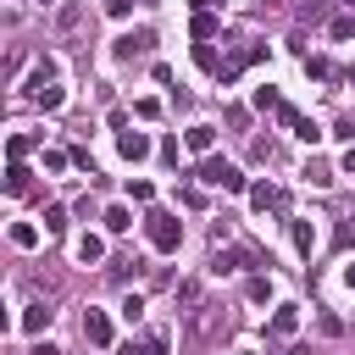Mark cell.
<instances>
[{
	"mask_svg": "<svg viewBox=\"0 0 355 355\" xmlns=\"http://www.w3.org/2000/svg\"><path fill=\"white\" fill-rule=\"evenodd\" d=\"M144 239H150V244H155L161 255H172V250L183 244V222H178L172 211H161V205H155V211L144 216Z\"/></svg>",
	"mask_w": 355,
	"mask_h": 355,
	"instance_id": "6da1fadb",
	"label": "cell"
},
{
	"mask_svg": "<svg viewBox=\"0 0 355 355\" xmlns=\"http://www.w3.org/2000/svg\"><path fill=\"white\" fill-rule=\"evenodd\" d=\"M183 322H189V338L194 344H205L216 327H227V316H222V305H211V300H200V305H189L183 311Z\"/></svg>",
	"mask_w": 355,
	"mask_h": 355,
	"instance_id": "7a4b0ae2",
	"label": "cell"
},
{
	"mask_svg": "<svg viewBox=\"0 0 355 355\" xmlns=\"http://www.w3.org/2000/svg\"><path fill=\"white\" fill-rule=\"evenodd\" d=\"M194 178H200V183H216V189H227V194H244V172L227 166V161H216V155H205V161L194 166Z\"/></svg>",
	"mask_w": 355,
	"mask_h": 355,
	"instance_id": "3957f363",
	"label": "cell"
},
{
	"mask_svg": "<svg viewBox=\"0 0 355 355\" xmlns=\"http://www.w3.org/2000/svg\"><path fill=\"white\" fill-rule=\"evenodd\" d=\"M150 44H155V33H150V28H133V33H122V39L111 44V55H116V61H133V55H144Z\"/></svg>",
	"mask_w": 355,
	"mask_h": 355,
	"instance_id": "277c9868",
	"label": "cell"
},
{
	"mask_svg": "<svg viewBox=\"0 0 355 355\" xmlns=\"http://www.w3.org/2000/svg\"><path fill=\"white\" fill-rule=\"evenodd\" d=\"M83 338H89L94 349H105V344H111V316H105V311H89V316H83Z\"/></svg>",
	"mask_w": 355,
	"mask_h": 355,
	"instance_id": "5b68a950",
	"label": "cell"
},
{
	"mask_svg": "<svg viewBox=\"0 0 355 355\" xmlns=\"http://www.w3.org/2000/svg\"><path fill=\"white\" fill-rule=\"evenodd\" d=\"M0 189H6V194H17V200H22V194H28V189H33V172H28V166H22V161H11V166H6V183H0Z\"/></svg>",
	"mask_w": 355,
	"mask_h": 355,
	"instance_id": "8992f818",
	"label": "cell"
},
{
	"mask_svg": "<svg viewBox=\"0 0 355 355\" xmlns=\"http://www.w3.org/2000/svg\"><path fill=\"white\" fill-rule=\"evenodd\" d=\"M183 144H189L194 155H211V144H216V128H205V122H194V128L183 133Z\"/></svg>",
	"mask_w": 355,
	"mask_h": 355,
	"instance_id": "52a82bcc",
	"label": "cell"
},
{
	"mask_svg": "<svg viewBox=\"0 0 355 355\" xmlns=\"http://www.w3.org/2000/svg\"><path fill=\"white\" fill-rule=\"evenodd\" d=\"M116 150H122L128 161H144V155H150V133H116Z\"/></svg>",
	"mask_w": 355,
	"mask_h": 355,
	"instance_id": "ba28073f",
	"label": "cell"
},
{
	"mask_svg": "<svg viewBox=\"0 0 355 355\" xmlns=\"http://www.w3.org/2000/svg\"><path fill=\"white\" fill-rule=\"evenodd\" d=\"M189 33H194V39H216V33H222V22H216V11H194V22H189Z\"/></svg>",
	"mask_w": 355,
	"mask_h": 355,
	"instance_id": "9c48e42d",
	"label": "cell"
},
{
	"mask_svg": "<svg viewBox=\"0 0 355 355\" xmlns=\"http://www.w3.org/2000/svg\"><path fill=\"white\" fill-rule=\"evenodd\" d=\"M28 100H33V105H44V111H55V105H61V100H67V89H61V83H55V78H50V83H44V89H33V94H28Z\"/></svg>",
	"mask_w": 355,
	"mask_h": 355,
	"instance_id": "30bf717a",
	"label": "cell"
},
{
	"mask_svg": "<svg viewBox=\"0 0 355 355\" xmlns=\"http://www.w3.org/2000/svg\"><path fill=\"white\" fill-rule=\"evenodd\" d=\"M250 205H255V211H277V205H283V194H277L272 183H255V189H250Z\"/></svg>",
	"mask_w": 355,
	"mask_h": 355,
	"instance_id": "8fae6325",
	"label": "cell"
},
{
	"mask_svg": "<svg viewBox=\"0 0 355 355\" xmlns=\"http://www.w3.org/2000/svg\"><path fill=\"white\" fill-rule=\"evenodd\" d=\"M50 316H55V311H50V305H39V300H33V305H28V311H22V327H28V333H44V327H50Z\"/></svg>",
	"mask_w": 355,
	"mask_h": 355,
	"instance_id": "7c38bea8",
	"label": "cell"
},
{
	"mask_svg": "<svg viewBox=\"0 0 355 355\" xmlns=\"http://www.w3.org/2000/svg\"><path fill=\"white\" fill-rule=\"evenodd\" d=\"M294 327H300V311H294V305H277V311H272V333H277V338H288Z\"/></svg>",
	"mask_w": 355,
	"mask_h": 355,
	"instance_id": "4fadbf2b",
	"label": "cell"
},
{
	"mask_svg": "<svg viewBox=\"0 0 355 355\" xmlns=\"http://www.w3.org/2000/svg\"><path fill=\"white\" fill-rule=\"evenodd\" d=\"M100 222H105V233H128V227H133V211H128V205H111Z\"/></svg>",
	"mask_w": 355,
	"mask_h": 355,
	"instance_id": "5bb4252c",
	"label": "cell"
},
{
	"mask_svg": "<svg viewBox=\"0 0 355 355\" xmlns=\"http://www.w3.org/2000/svg\"><path fill=\"white\" fill-rule=\"evenodd\" d=\"M78 261H83V266H89V261H105V239L83 233V239H78Z\"/></svg>",
	"mask_w": 355,
	"mask_h": 355,
	"instance_id": "9a60e30c",
	"label": "cell"
},
{
	"mask_svg": "<svg viewBox=\"0 0 355 355\" xmlns=\"http://www.w3.org/2000/svg\"><path fill=\"white\" fill-rule=\"evenodd\" d=\"M11 244H17V250H33V244H39V227H33V222H17V227H11Z\"/></svg>",
	"mask_w": 355,
	"mask_h": 355,
	"instance_id": "2e32d148",
	"label": "cell"
},
{
	"mask_svg": "<svg viewBox=\"0 0 355 355\" xmlns=\"http://www.w3.org/2000/svg\"><path fill=\"white\" fill-rule=\"evenodd\" d=\"M111 277H116V283L139 277V255H116V261H111Z\"/></svg>",
	"mask_w": 355,
	"mask_h": 355,
	"instance_id": "e0dca14e",
	"label": "cell"
},
{
	"mask_svg": "<svg viewBox=\"0 0 355 355\" xmlns=\"http://www.w3.org/2000/svg\"><path fill=\"white\" fill-rule=\"evenodd\" d=\"M305 72H311V78H322V83H327V78H338L327 55H305Z\"/></svg>",
	"mask_w": 355,
	"mask_h": 355,
	"instance_id": "ac0fdd59",
	"label": "cell"
},
{
	"mask_svg": "<svg viewBox=\"0 0 355 355\" xmlns=\"http://www.w3.org/2000/svg\"><path fill=\"white\" fill-rule=\"evenodd\" d=\"M294 250H300V255H311V250H316V233H311V222H294Z\"/></svg>",
	"mask_w": 355,
	"mask_h": 355,
	"instance_id": "d6986e66",
	"label": "cell"
},
{
	"mask_svg": "<svg viewBox=\"0 0 355 355\" xmlns=\"http://www.w3.org/2000/svg\"><path fill=\"white\" fill-rule=\"evenodd\" d=\"M194 61H200L205 72H216V50H211V39H194Z\"/></svg>",
	"mask_w": 355,
	"mask_h": 355,
	"instance_id": "ffe728a7",
	"label": "cell"
},
{
	"mask_svg": "<svg viewBox=\"0 0 355 355\" xmlns=\"http://www.w3.org/2000/svg\"><path fill=\"white\" fill-rule=\"evenodd\" d=\"M200 300H205V288H200V283H178V305H183V311H189V305H200Z\"/></svg>",
	"mask_w": 355,
	"mask_h": 355,
	"instance_id": "44dd1931",
	"label": "cell"
},
{
	"mask_svg": "<svg viewBox=\"0 0 355 355\" xmlns=\"http://www.w3.org/2000/svg\"><path fill=\"white\" fill-rule=\"evenodd\" d=\"M333 11V0H305L300 6V22H316V17H327Z\"/></svg>",
	"mask_w": 355,
	"mask_h": 355,
	"instance_id": "7402d4cb",
	"label": "cell"
},
{
	"mask_svg": "<svg viewBox=\"0 0 355 355\" xmlns=\"http://www.w3.org/2000/svg\"><path fill=\"white\" fill-rule=\"evenodd\" d=\"M28 150H33V139H28V133H11V144H6V155H11V161H22Z\"/></svg>",
	"mask_w": 355,
	"mask_h": 355,
	"instance_id": "603a6c76",
	"label": "cell"
},
{
	"mask_svg": "<svg viewBox=\"0 0 355 355\" xmlns=\"http://www.w3.org/2000/svg\"><path fill=\"white\" fill-rule=\"evenodd\" d=\"M61 227H67V205H50L44 211V233H61Z\"/></svg>",
	"mask_w": 355,
	"mask_h": 355,
	"instance_id": "cb8c5ba5",
	"label": "cell"
},
{
	"mask_svg": "<svg viewBox=\"0 0 355 355\" xmlns=\"http://www.w3.org/2000/svg\"><path fill=\"white\" fill-rule=\"evenodd\" d=\"M244 294H250V300H272V277H250Z\"/></svg>",
	"mask_w": 355,
	"mask_h": 355,
	"instance_id": "d4e9b609",
	"label": "cell"
},
{
	"mask_svg": "<svg viewBox=\"0 0 355 355\" xmlns=\"http://www.w3.org/2000/svg\"><path fill=\"white\" fill-rule=\"evenodd\" d=\"M349 244H355V216L338 222V233H333V250H349Z\"/></svg>",
	"mask_w": 355,
	"mask_h": 355,
	"instance_id": "484cf974",
	"label": "cell"
},
{
	"mask_svg": "<svg viewBox=\"0 0 355 355\" xmlns=\"http://www.w3.org/2000/svg\"><path fill=\"white\" fill-rule=\"evenodd\" d=\"M294 133H300V139H305V144H316V139H322V128H316V122H311V116H300V122H294Z\"/></svg>",
	"mask_w": 355,
	"mask_h": 355,
	"instance_id": "4316f807",
	"label": "cell"
},
{
	"mask_svg": "<svg viewBox=\"0 0 355 355\" xmlns=\"http://www.w3.org/2000/svg\"><path fill=\"white\" fill-rule=\"evenodd\" d=\"M349 33H355V17L338 11V17H333V39H349Z\"/></svg>",
	"mask_w": 355,
	"mask_h": 355,
	"instance_id": "83f0119b",
	"label": "cell"
},
{
	"mask_svg": "<svg viewBox=\"0 0 355 355\" xmlns=\"http://www.w3.org/2000/svg\"><path fill=\"white\" fill-rule=\"evenodd\" d=\"M255 111H277V89H255Z\"/></svg>",
	"mask_w": 355,
	"mask_h": 355,
	"instance_id": "f1b7e54d",
	"label": "cell"
},
{
	"mask_svg": "<svg viewBox=\"0 0 355 355\" xmlns=\"http://www.w3.org/2000/svg\"><path fill=\"white\" fill-rule=\"evenodd\" d=\"M128 194H133V200H139V205H150V194H155V189H150V183H144V178H133V183H128Z\"/></svg>",
	"mask_w": 355,
	"mask_h": 355,
	"instance_id": "f546056e",
	"label": "cell"
},
{
	"mask_svg": "<svg viewBox=\"0 0 355 355\" xmlns=\"http://www.w3.org/2000/svg\"><path fill=\"white\" fill-rule=\"evenodd\" d=\"M122 316H128V322H139V316H144V300H139V294H128V300H122Z\"/></svg>",
	"mask_w": 355,
	"mask_h": 355,
	"instance_id": "4dcf8cb0",
	"label": "cell"
},
{
	"mask_svg": "<svg viewBox=\"0 0 355 355\" xmlns=\"http://www.w3.org/2000/svg\"><path fill=\"white\" fill-rule=\"evenodd\" d=\"M277 122H283V128H294V122H300V111H294L288 100H277Z\"/></svg>",
	"mask_w": 355,
	"mask_h": 355,
	"instance_id": "1f68e13d",
	"label": "cell"
},
{
	"mask_svg": "<svg viewBox=\"0 0 355 355\" xmlns=\"http://www.w3.org/2000/svg\"><path fill=\"white\" fill-rule=\"evenodd\" d=\"M305 178H311V183H333V172H327L322 161H311V166H305Z\"/></svg>",
	"mask_w": 355,
	"mask_h": 355,
	"instance_id": "d6a6232c",
	"label": "cell"
},
{
	"mask_svg": "<svg viewBox=\"0 0 355 355\" xmlns=\"http://www.w3.org/2000/svg\"><path fill=\"white\" fill-rule=\"evenodd\" d=\"M139 355H166V333H150V344H144Z\"/></svg>",
	"mask_w": 355,
	"mask_h": 355,
	"instance_id": "836d02e7",
	"label": "cell"
},
{
	"mask_svg": "<svg viewBox=\"0 0 355 355\" xmlns=\"http://www.w3.org/2000/svg\"><path fill=\"white\" fill-rule=\"evenodd\" d=\"M28 355H61V349H55V344H50V338H39V344H33V349H28Z\"/></svg>",
	"mask_w": 355,
	"mask_h": 355,
	"instance_id": "e575fe53",
	"label": "cell"
},
{
	"mask_svg": "<svg viewBox=\"0 0 355 355\" xmlns=\"http://www.w3.org/2000/svg\"><path fill=\"white\" fill-rule=\"evenodd\" d=\"M128 6H133V0H105V11H111V17H128Z\"/></svg>",
	"mask_w": 355,
	"mask_h": 355,
	"instance_id": "d590c367",
	"label": "cell"
},
{
	"mask_svg": "<svg viewBox=\"0 0 355 355\" xmlns=\"http://www.w3.org/2000/svg\"><path fill=\"white\" fill-rule=\"evenodd\" d=\"M344 172H355V144H349V150H344Z\"/></svg>",
	"mask_w": 355,
	"mask_h": 355,
	"instance_id": "8d00e7d4",
	"label": "cell"
},
{
	"mask_svg": "<svg viewBox=\"0 0 355 355\" xmlns=\"http://www.w3.org/2000/svg\"><path fill=\"white\" fill-rule=\"evenodd\" d=\"M283 355H311V349H305V344H288V349H283Z\"/></svg>",
	"mask_w": 355,
	"mask_h": 355,
	"instance_id": "74e56055",
	"label": "cell"
},
{
	"mask_svg": "<svg viewBox=\"0 0 355 355\" xmlns=\"http://www.w3.org/2000/svg\"><path fill=\"white\" fill-rule=\"evenodd\" d=\"M344 283H349V288H355V266H344Z\"/></svg>",
	"mask_w": 355,
	"mask_h": 355,
	"instance_id": "f35d334b",
	"label": "cell"
},
{
	"mask_svg": "<svg viewBox=\"0 0 355 355\" xmlns=\"http://www.w3.org/2000/svg\"><path fill=\"white\" fill-rule=\"evenodd\" d=\"M344 83H355V67H344Z\"/></svg>",
	"mask_w": 355,
	"mask_h": 355,
	"instance_id": "ab89813d",
	"label": "cell"
},
{
	"mask_svg": "<svg viewBox=\"0 0 355 355\" xmlns=\"http://www.w3.org/2000/svg\"><path fill=\"white\" fill-rule=\"evenodd\" d=\"M116 355H139V349H133V344H128V349H116Z\"/></svg>",
	"mask_w": 355,
	"mask_h": 355,
	"instance_id": "60d3db41",
	"label": "cell"
},
{
	"mask_svg": "<svg viewBox=\"0 0 355 355\" xmlns=\"http://www.w3.org/2000/svg\"><path fill=\"white\" fill-rule=\"evenodd\" d=\"M239 355H255V349H239Z\"/></svg>",
	"mask_w": 355,
	"mask_h": 355,
	"instance_id": "b9f144b4",
	"label": "cell"
},
{
	"mask_svg": "<svg viewBox=\"0 0 355 355\" xmlns=\"http://www.w3.org/2000/svg\"><path fill=\"white\" fill-rule=\"evenodd\" d=\"M266 6H277V0H266Z\"/></svg>",
	"mask_w": 355,
	"mask_h": 355,
	"instance_id": "7bdbcfd3",
	"label": "cell"
},
{
	"mask_svg": "<svg viewBox=\"0 0 355 355\" xmlns=\"http://www.w3.org/2000/svg\"><path fill=\"white\" fill-rule=\"evenodd\" d=\"M0 327H6V316H0Z\"/></svg>",
	"mask_w": 355,
	"mask_h": 355,
	"instance_id": "ee69618b",
	"label": "cell"
},
{
	"mask_svg": "<svg viewBox=\"0 0 355 355\" xmlns=\"http://www.w3.org/2000/svg\"><path fill=\"white\" fill-rule=\"evenodd\" d=\"M44 6H50V0H44Z\"/></svg>",
	"mask_w": 355,
	"mask_h": 355,
	"instance_id": "f6af8a7d",
	"label": "cell"
}]
</instances>
